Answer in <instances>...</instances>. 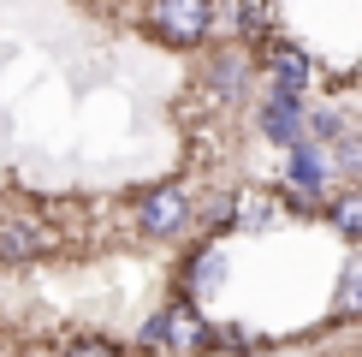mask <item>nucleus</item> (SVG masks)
Here are the masks:
<instances>
[{
	"label": "nucleus",
	"instance_id": "nucleus-10",
	"mask_svg": "<svg viewBox=\"0 0 362 357\" xmlns=\"http://www.w3.org/2000/svg\"><path fill=\"white\" fill-rule=\"evenodd\" d=\"M66 357H125V351H119L113 339H101V334H83V339L66 346Z\"/></svg>",
	"mask_w": 362,
	"mask_h": 357
},
{
	"label": "nucleus",
	"instance_id": "nucleus-12",
	"mask_svg": "<svg viewBox=\"0 0 362 357\" xmlns=\"http://www.w3.org/2000/svg\"><path fill=\"white\" fill-rule=\"evenodd\" d=\"M238 357H262V351H238Z\"/></svg>",
	"mask_w": 362,
	"mask_h": 357
},
{
	"label": "nucleus",
	"instance_id": "nucleus-8",
	"mask_svg": "<svg viewBox=\"0 0 362 357\" xmlns=\"http://www.w3.org/2000/svg\"><path fill=\"white\" fill-rule=\"evenodd\" d=\"M333 227H339L344 238H356V244H362V191H351V197L333 203Z\"/></svg>",
	"mask_w": 362,
	"mask_h": 357
},
{
	"label": "nucleus",
	"instance_id": "nucleus-3",
	"mask_svg": "<svg viewBox=\"0 0 362 357\" xmlns=\"http://www.w3.org/2000/svg\"><path fill=\"white\" fill-rule=\"evenodd\" d=\"M262 131L285 149L303 143V113H297V89H274V96L262 101Z\"/></svg>",
	"mask_w": 362,
	"mask_h": 357
},
{
	"label": "nucleus",
	"instance_id": "nucleus-6",
	"mask_svg": "<svg viewBox=\"0 0 362 357\" xmlns=\"http://www.w3.org/2000/svg\"><path fill=\"white\" fill-rule=\"evenodd\" d=\"M267 66H274V89H303V78H309V54L303 48H274L267 54Z\"/></svg>",
	"mask_w": 362,
	"mask_h": 357
},
{
	"label": "nucleus",
	"instance_id": "nucleus-1",
	"mask_svg": "<svg viewBox=\"0 0 362 357\" xmlns=\"http://www.w3.org/2000/svg\"><path fill=\"white\" fill-rule=\"evenodd\" d=\"M214 24V0H155V36L173 48H196Z\"/></svg>",
	"mask_w": 362,
	"mask_h": 357
},
{
	"label": "nucleus",
	"instance_id": "nucleus-9",
	"mask_svg": "<svg viewBox=\"0 0 362 357\" xmlns=\"http://www.w3.org/2000/svg\"><path fill=\"white\" fill-rule=\"evenodd\" d=\"M220 274H226V256H220V250H208V256L190 262V286H196V292H214Z\"/></svg>",
	"mask_w": 362,
	"mask_h": 357
},
{
	"label": "nucleus",
	"instance_id": "nucleus-7",
	"mask_svg": "<svg viewBox=\"0 0 362 357\" xmlns=\"http://www.w3.org/2000/svg\"><path fill=\"white\" fill-rule=\"evenodd\" d=\"M339 316H362V256L344 262V286H339Z\"/></svg>",
	"mask_w": 362,
	"mask_h": 357
},
{
	"label": "nucleus",
	"instance_id": "nucleus-11",
	"mask_svg": "<svg viewBox=\"0 0 362 357\" xmlns=\"http://www.w3.org/2000/svg\"><path fill=\"white\" fill-rule=\"evenodd\" d=\"M208 78H214L220 96H238V84H244V60H214V72H208Z\"/></svg>",
	"mask_w": 362,
	"mask_h": 357
},
{
	"label": "nucleus",
	"instance_id": "nucleus-2",
	"mask_svg": "<svg viewBox=\"0 0 362 357\" xmlns=\"http://www.w3.org/2000/svg\"><path fill=\"white\" fill-rule=\"evenodd\" d=\"M185 220H190V197H185L178 185H155V191L137 203V227H143L148 238H173Z\"/></svg>",
	"mask_w": 362,
	"mask_h": 357
},
{
	"label": "nucleus",
	"instance_id": "nucleus-4",
	"mask_svg": "<svg viewBox=\"0 0 362 357\" xmlns=\"http://www.w3.org/2000/svg\"><path fill=\"white\" fill-rule=\"evenodd\" d=\"M42 250H54L48 227H36V220H6V227H0V256L6 262H30V256H42Z\"/></svg>",
	"mask_w": 362,
	"mask_h": 357
},
{
	"label": "nucleus",
	"instance_id": "nucleus-5",
	"mask_svg": "<svg viewBox=\"0 0 362 357\" xmlns=\"http://www.w3.org/2000/svg\"><path fill=\"white\" fill-rule=\"evenodd\" d=\"M321 178H327V167H321V155H315L309 143H297V149H291V197H303V203H315V197H321Z\"/></svg>",
	"mask_w": 362,
	"mask_h": 357
}]
</instances>
